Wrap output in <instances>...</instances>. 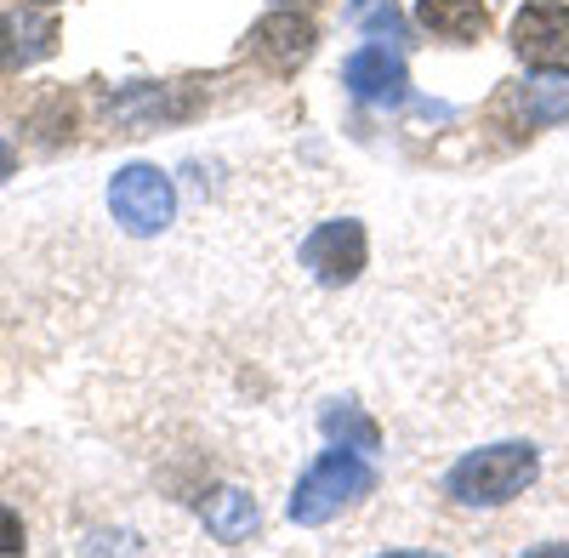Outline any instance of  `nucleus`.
Segmentation results:
<instances>
[{"instance_id":"nucleus-14","label":"nucleus","mask_w":569,"mask_h":558,"mask_svg":"<svg viewBox=\"0 0 569 558\" xmlns=\"http://www.w3.org/2000/svg\"><path fill=\"white\" fill-rule=\"evenodd\" d=\"M12 166H18V149L7 143V137H0V182H7V177H12Z\"/></svg>"},{"instance_id":"nucleus-7","label":"nucleus","mask_w":569,"mask_h":558,"mask_svg":"<svg viewBox=\"0 0 569 558\" xmlns=\"http://www.w3.org/2000/svg\"><path fill=\"white\" fill-rule=\"evenodd\" d=\"M342 86L353 91L359 103H376V109H393L405 103V58L393 52V46H359V52L342 63Z\"/></svg>"},{"instance_id":"nucleus-10","label":"nucleus","mask_w":569,"mask_h":558,"mask_svg":"<svg viewBox=\"0 0 569 558\" xmlns=\"http://www.w3.org/2000/svg\"><path fill=\"white\" fill-rule=\"evenodd\" d=\"M518 114H525V126H558L569 120V74H536L518 86Z\"/></svg>"},{"instance_id":"nucleus-12","label":"nucleus","mask_w":569,"mask_h":558,"mask_svg":"<svg viewBox=\"0 0 569 558\" xmlns=\"http://www.w3.org/2000/svg\"><path fill=\"white\" fill-rule=\"evenodd\" d=\"M0 552H23V525H18V514H7V507H0Z\"/></svg>"},{"instance_id":"nucleus-9","label":"nucleus","mask_w":569,"mask_h":558,"mask_svg":"<svg viewBox=\"0 0 569 558\" xmlns=\"http://www.w3.org/2000/svg\"><path fill=\"white\" fill-rule=\"evenodd\" d=\"M416 18L439 40H485V29H490L485 0H416Z\"/></svg>"},{"instance_id":"nucleus-16","label":"nucleus","mask_w":569,"mask_h":558,"mask_svg":"<svg viewBox=\"0 0 569 558\" xmlns=\"http://www.w3.org/2000/svg\"><path fill=\"white\" fill-rule=\"evenodd\" d=\"M297 7H313V0H297Z\"/></svg>"},{"instance_id":"nucleus-11","label":"nucleus","mask_w":569,"mask_h":558,"mask_svg":"<svg viewBox=\"0 0 569 558\" xmlns=\"http://www.w3.org/2000/svg\"><path fill=\"white\" fill-rule=\"evenodd\" d=\"M319 428H325V439H330V445H348V450H359V456H370V450H382V428H376L370 416H365L359 405H348V399H337V405H325V416H319Z\"/></svg>"},{"instance_id":"nucleus-13","label":"nucleus","mask_w":569,"mask_h":558,"mask_svg":"<svg viewBox=\"0 0 569 558\" xmlns=\"http://www.w3.org/2000/svg\"><path fill=\"white\" fill-rule=\"evenodd\" d=\"M12 58H23V46H18V29L0 18V63H12Z\"/></svg>"},{"instance_id":"nucleus-8","label":"nucleus","mask_w":569,"mask_h":558,"mask_svg":"<svg viewBox=\"0 0 569 558\" xmlns=\"http://www.w3.org/2000/svg\"><path fill=\"white\" fill-rule=\"evenodd\" d=\"M200 519H206V530H211L222 547H246V541L257 536V501H251L246 490L222 485V490H211V496L200 501Z\"/></svg>"},{"instance_id":"nucleus-2","label":"nucleus","mask_w":569,"mask_h":558,"mask_svg":"<svg viewBox=\"0 0 569 558\" xmlns=\"http://www.w3.org/2000/svg\"><path fill=\"white\" fill-rule=\"evenodd\" d=\"M376 490V468L359 456V450H348V445H337V450H325L313 468L297 479V496H291V519L297 525H325V519H337L348 501H359V496H370Z\"/></svg>"},{"instance_id":"nucleus-1","label":"nucleus","mask_w":569,"mask_h":558,"mask_svg":"<svg viewBox=\"0 0 569 558\" xmlns=\"http://www.w3.org/2000/svg\"><path fill=\"white\" fill-rule=\"evenodd\" d=\"M536 474H541L536 445H518L512 439V445H490V450L461 456L456 468H450V479H445V490L461 507H501L512 496H525L536 485Z\"/></svg>"},{"instance_id":"nucleus-6","label":"nucleus","mask_w":569,"mask_h":558,"mask_svg":"<svg viewBox=\"0 0 569 558\" xmlns=\"http://www.w3.org/2000/svg\"><path fill=\"white\" fill-rule=\"evenodd\" d=\"M512 46L536 69H569V7H558V0L525 7L512 18Z\"/></svg>"},{"instance_id":"nucleus-4","label":"nucleus","mask_w":569,"mask_h":558,"mask_svg":"<svg viewBox=\"0 0 569 558\" xmlns=\"http://www.w3.org/2000/svg\"><path fill=\"white\" fill-rule=\"evenodd\" d=\"M365 251H370L365 222L337 217V222H319L302 240V268L319 279V286H348V279H359V268H365Z\"/></svg>"},{"instance_id":"nucleus-3","label":"nucleus","mask_w":569,"mask_h":558,"mask_svg":"<svg viewBox=\"0 0 569 558\" xmlns=\"http://www.w3.org/2000/svg\"><path fill=\"white\" fill-rule=\"evenodd\" d=\"M109 211H114V222L126 228V235H137V240L160 235V228L171 222V211H177L171 177H166L160 166H126V171H114V182H109Z\"/></svg>"},{"instance_id":"nucleus-5","label":"nucleus","mask_w":569,"mask_h":558,"mask_svg":"<svg viewBox=\"0 0 569 558\" xmlns=\"http://www.w3.org/2000/svg\"><path fill=\"white\" fill-rule=\"evenodd\" d=\"M319 46V29L308 12H268L257 29H251V58L273 74H297Z\"/></svg>"},{"instance_id":"nucleus-15","label":"nucleus","mask_w":569,"mask_h":558,"mask_svg":"<svg viewBox=\"0 0 569 558\" xmlns=\"http://www.w3.org/2000/svg\"><path fill=\"white\" fill-rule=\"evenodd\" d=\"M34 7H52V0H34Z\"/></svg>"}]
</instances>
